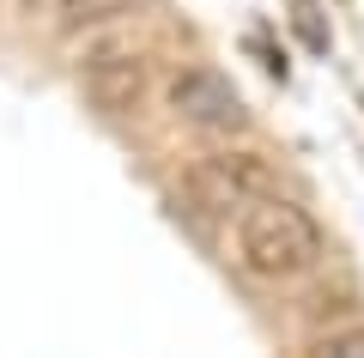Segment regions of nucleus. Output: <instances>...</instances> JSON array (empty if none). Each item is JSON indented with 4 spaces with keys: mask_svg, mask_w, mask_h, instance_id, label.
Listing matches in <instances>:
<instances>
[{
    "mask_svg": "<svg viewBox=\"0 0 364 358\" xmlns=\"http://www.w3.org/2000/svg\"><path fill=\"white\" fill-rule=\"evenodd\" d=\"M322 256H328L322 225H316L298 201L255 194V201L237 206V261H243L255 280H298V273H310Z\"/></svg>",
    "mask_w": 364,
    "mask_h": 358,
    "instance_id": "obj_1",
    "label": "nucleus"
},
{
    "mask_svg": "<svg viewBox=\"0 0 364 358\" xmlns=\"http://www.w3.org/2000/svg\"><path fill=\"white\" fill-rule=\"evenodd\" d=\"M79 91L97 115H134L152 91V43L140 37H104L79 61Z\"/></svg>",
    "mask_w": 364,
    "mask_h": 358,
    "instance_id": "obj_2",
    "label": "nucleus"
},
{
    "mask_svg": "<svg viewBox=\"0 0 364 358\" xmlns=\"http://www.w3.org/2000/svg\"><path fill=\"white\" fill-rule=\"evenodd\" d=\"M170 110H176L188 128H200V134H237L249 122L237 85L225 73H213V67H182V73L170 79Z\"/></svg>",
    "mask_w": 364,
    "mask_h": 358,
    "instance_id": "obj_3",
    "label": "nucleus"
},
{
    "mask_svg": "<svg viewBox=\"0 0 364 358\" xmlns=\"http://www.w3.org/2000/svg\"><path fill=\"white\" fill-rule=\"evenodd\" d=\"M146 0H55V25L67 31V37H79V31H91V25H109V19H128V13H140Z\"/></svg>",
    "mask_w": 364,
    "mask_h": 358,
    "instance_id": "obj_4",
    "label": "nucleus"
},
{
    "mask_svg": "<svg viewBox=\"0 0 364 358\" xmlns=\"http://www.w3.org/2000/svg\"><path fill=\"white\" fill-rule=\"evenodd\" d=\"M322 358H364V328H346V334H322L316 340Z\"/></svg>",
    "mask_w": 364,
    "mask_h": 358,
    "instance_id": "obj_5",
    "label": "nucleus"
},
{
    "mask_svg": "<svg viewBox=\"0 0 364 358\" xmlns=\"http://www.w3.org/2000/svg\"><path fill=\"white\" fill-rule=\"evenodd\" d=\"M298 25H304V37H310V49H322V25H316V0H298Z\"/></svg>",
    "mask_w": 364,
    "mask_h": 358,
    "instance_id": "obj_6",
    "label": "nucleus"
},
{
    "mask_svg": "<svg viewBox=\"0 0 364 358\" xmlns=\"http://www.w3.org/2000/svg\"><path fill=\"white\" fill-rule=\"evenodd\" d=\"M25 6H31V13H43V6H55V0H25Z\"/></svg>",
    "mask_w": 364,
    "mask_h": 358,
    "instance_id": "obj_7",
    "label": "nucleus"
}]
</instances>
